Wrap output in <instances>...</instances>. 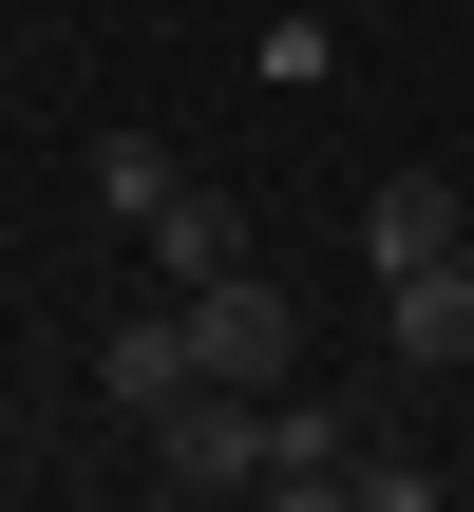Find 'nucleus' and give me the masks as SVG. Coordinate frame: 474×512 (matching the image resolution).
Listing matches in <instances>:
<instances>
[{
	"label": "nucleus",
	"mask_w": 474,
	"mask_h": 512,
	"mask_svg": "<svg viewBox=\"0 0 474 512\" xmlns=\"http://www.w3.org/2000/svg\"><path fill=\"white\" fill-rule=\"evenodd\" d=\"M152 494H266V399L247 380H190L152 418Z\"/></svg>",
	"instance_id": "obj_1"
},
{
	"label": "nucleus",
	"mask_w": 474,
	"mask_h": 512,
	"mask_svg": "<svg viewBox=\"0 0 474 512\" xmlns=\"http://www.w3.org/2000/svg\"><path fill=\"white\" fill-rule=\"evenodd\" d=\"M190 342H209V380H247V399H285V380H304V304H285L266 266L190 285Z\"/></svg>",
	"instance_id": "obj_2"
},
{
	"label": "nucleus",
	"mask_w": 474,
	"mask_h": 512,
	"mask_svg": "<svg viewBox=\"0 0 474 512\" xmlns=\"http://www.w3.org/2000/svg\"><path fill=\"white\" fill-rule=\"evenodd\" d=\"M437 247H456V190L437 171H380L361 190V266H437Z\"/></svg>",
	"instance_id": "obj_6"
},
{
	"label": "nucleus",
	"mask_w": 474,
	"mask_h": 512,
	"mask_svg": "<svg viewBox=\"0 0 474 512\" xmlns=\"http://www.w3.org/2000/svg\"><path fill=\"white\" fill-rule=\"evenodd\" d=\"M380 342H399V380H474V247L380 266Z\"/></svg>",
	"instance_id": "obj_4"
},
{
	"label": "nucleus",
	"mask_w": 474,
	"mask_h": 512,
	"mask_svg": "<svg viewBox=\"0 0 474 512\" xmlns=\"http://www.w3.org/2000/svg\"><path fill=\"white\" fill-rule=\"evenodd\" d=\"M190 380H209V342H190V285H171V304H133V323L95 342V399H114V418H171Z\"/></svg>",
	"instance_id": "obj_5"
},
{
	"label": "nucleus",
	"mask_w": 474,
	"mask_h": 512,
	"mask_svg": "<svg viewBox=\"0 0 474 512\" xmlns=\"http://www.w3.org/2000/svg\"><path fill=\"white\" fill-rule=\"evenodd\" d=\"M361 437H380L361 399H304V380H285V399H266V494L285 512H342L361 494Z\"/></svg>",
	"instance_id": "obj_3"
}]
</instances>
